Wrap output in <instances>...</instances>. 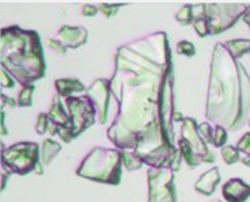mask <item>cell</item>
<instances>
[{
	"label": "cell",
	"mask_w": 250,
	"mask_h": 202,
	"mask_svg": "<svg viewBox=\"0 0 250 202\" xmlns=\"http://www.w3.org/2000/svg\"><path fill=\"white\" fill-rule=\"evenodd\" d=\"M225 46L235 60L241 58L246 53H250V39H245V38L226 41Z\"/></svg>",
	"instance_id": "2e32d148"
},
{
	"label": "cell",
	"mask_w": 250,
	"mask_h": 202,
	"mask_svg": "<svg viewBox=\"0 0 250 202\" xmlns=\"http://www.w3.org/2000/svg\"><path fill=\"white\" fill-rule=\"evenodd\" d=\"M173 177L169 167L148 170V202H177Z\"/></svg>",
	"instance_id": "9c48e42d"
},
{
	"label": "cell",
	"mask_w": 250,
	"mask_h": 202,
	"mask_svg": "<svg viewBox=\"0 0 250 202\" xmlns=\"http://www.w3.org/2000/svg\"><path fill=\"white\" fill-rule=\"evenodd\" d=\"M235 147H237V149L241 153H245V155L250 156V132L245 133L244 136L238 140L237 146Z\"/></svg>",
	"instance_id": "4316f807"
},
{
	"label": "cell",
	"mask_w": 250,
	"mask_h": 202,
	"mask_svg": "<svg viewBox=\"0 0 250 202\" xmlns=\"http://www.w3.org/2000/svg\"><path fill=\"white\" fill-rule=\"evenodd\" d=\"M48 117L52 122H55L57 127L71 128V118L69 115L65 113V110L62 109V102H60V96L55 95L52 99V105H50L49 111H48ZM72 129V128H71Z\"/></svg>",
	"instance_id": "5bb4252c"
},
{
	"label": "cell",
	"mask_w": 250,
	"mask_h": 202,
	"mask_svg": "<svg viewBox=\"0 0 250 202\" xmlns=\"http://www.w3.org/2000/svg\"><path fill=\"white\" fill-rule=\"evenodd\" d=\"M34 172H36V174H38V175H42V174H44V168H42V165H41V162H40V163L37 165V167H36Z\"/></svg>",
	"instance_id": "8d00e7d4"
},
{
	"label": "cell",
	"mask_w": 250,
	"mask_h": 202,
	"mask_svg": "<svg viewBox=\"0 0 250 202\" xmlns=\"http://www.w3.org/2000/svg\"><path fill=\"white\" fill-rule=\"evenodd\" d=\"M178 149L189 168H194L200 163H213V153L199 133V125L193 118H184L181 137L178 140Z\"/></svg>",
	"instance_id": "5b68a950"
},
{
	"label": "cell",
	"mask_w": 250,
	"mask_h": 202,
	"mask_svg": "<svg viewBox=\"0 0 250 202\" xmlns=\"http://www.w3.org/2000/svg\"><path fill=\"white\" fill-rule=\"evenodd\" d=\"M121 165H124L123 152L119 149L95 147L83 159L81 167L76 170V174L84 179L117 186L121 181Z\"/></svg>",
	"instance_id": "277c9868"
},
{
	"label": "cell",
	"mask_w": 250,
	"mask_h": 202,
	"mask_svg": "<svg viewBox=\"0 0 250 202\" xmlns=\"http://www.w3.org/2000/svg\"><path fill=\"white\" fill-rule=\"evenodd\" d=\"M33 94H34V86H23L18 96V106L21 108H29L33 103Z\"/></svg>",
	"instance_id": "ffe728a7"
},
{
	"label": "cell",
	"mask_w": 250,
	"mask_h": 202,
	"mask_svg": "<svg viewBox=\"0 0 250 202\" xmlns=\"http://www.w3.org/2000/svg\"><path fill=\"white\" fill-rule=\"evenodd\" d=\"M1 67L23 86L44 77L45 65L37 32L11 26L1 30Z\"/></svg>",
	"instance_id": "3957f363"
},
{
	"label": "cell",
	"mask_w": 250,
	"mask_h": 202,
	"mask_svg": "<svg viewBox=\"0 0 250 202\" xmlns=\"http://www.w3.org/2000/svg\"><path fill=\"white\" fill-rule=\"evenodd\" d=\"M119 105L107 139L133 151L151 168L170 167L178 148L171 143L174 117L173 64L166 33L120 46L109 80Z\"/></svg>",
	"instance_id": "6da1fadb"
},
{
	"label": "cell",
	"mask_w": 250,
	"mask_h": 202,
	"mask_svg": "<svg viewBox=\"0 0 250 202\" xmlns=\"http://www.w3.org/2000/svg\"><path fill=\"white\" fill-rule=\"evenodd\" d=\"M55 89L57 91L59 96H64L68 98L71 94L74 92H79V91H84L86 87L84 84L78 80V79H59L55 82Z\"/></svg>",
	"instance_id": "9a60e30c"
},
{
	"label": "cell",
	"mask_w": 250,
	"mask_h": 202,
	"mask_svg": "<svg viewBox=\"0 0 250 202\" xmlns=\"http://www.w3.org/2000/svg\"><path fill=\"white\" fill-rule=\"evenodd\" d=\"M81 13L83 17H94L98 13V7L91 6V4H84V6L81 8Z\"/></svg>",
	"instance_id": "1f68e13d"
},
{
	"label": "cell",
	"mask_w": 250,
	"mask_h": 202,
	"mask_svg": "<svg viewBox=\"0 0 250 202\" xmlns=\"http://www.w3.org/2000/svg\"><path fill=\"white\" fill-rule=\"evenodd\" d=\"M227 141V130L223 127L213 128V139L212 144L216 148H223Z\"/></svg>",
	"instance_id": "7402d4cb"
},
{
	"label": "cell",
	"mask_w": 250,
	"mask_h": 202,
	"mask_svg": "<svg viewBox=\"0 0 250 202\" xmlns=\"http://www.w3.org/2000/svg\"><path fill=\"white\" fill-rule=\"evenodd\" d=\"M206 117L231 132L241 130L250 120V76L220 42L212 51Z\"/></svg>",
	"instance_id": "7a4b0ae2"
},
{
	"label": "cell",
	"mask_w": 250,
	"mask_h": 202,
	"mask_svg": "<svg viewBox=\"0 0 250 202\" xmlns=\"http://www.w3.org/2000/svg\"><path fill=\"white\" fill-rule=\"evenodd\" d=\"M250 4L245 3H211L204 7V18L209 26V34L215 36L223 33L237 23L241 17L244 18Z\"/></svg>",
	"instance_id": "52a82bcc"
},
{
	"label": "cell",
	"mask_w": 250,
	"mask_h": 202,
	"mask_svg": "<svg viewBox=\"0 0 250 202\" xmlns=\"http://www.w3.org/2000/svg\"><path fill=\"white\" fill-rule=\"evenodd\" d=\"M57 134L60 136V139H62L64 143H69V141H72V140L75 139L71 128L59 127V132H57Z\"/></svg>",
	"instance_id": "f546056e"
},
{
	"label": "cell",
	"mask_w": 250,
	"mask_h": 202,
	"mask_svg": "<svg viewBox=\"0 0 250 202\" xmlns=\"http://www.w3.org/2000/svg\"><path fill=\"white\" fill-rule=\"evenodd\" d=\"M88 32L84 27H74V26H62L57 32L56 39L62 42L65 48L76 49L87 42Z\"/></svg>",
	"instance_id": "8fae6325"
},
{
	"label": "cell",
	"mask_w": 250,
	"mask_h": 202,
	"mask_svg": "<svg viewBox=\"0 0 250 202\" xmlns=\"http://www.w3.org/2000/svg\"><path fill=\"white\" fill-rule=\"evenodd\" d=\"M123 6H125V4H101V6H98V11H101L106 18H110Z\"/></svg>",
	"instance_id": "83f0119b"
},
{
	"label": "cell",
	"mask_w": 250,
	"mask_h": 202,
	"mask_svg": "<svg viewBox=\"0 0 250 202\" xmlns=\"http://www.w3.org/2000/svg\"><path fill=\"white\" fill-rule=\"evenodd\" d=\"M67 108L69 111L74 137H78L81 133L84 132L95 122L97 109L87 95L86 96H68Z\"/></svg>",
	"instance_id": "ba28073f"
},
{
	"label": "cell",
	"mask_w": 250,
	"mask_h": 202,
	"mask_svg": "<svg viewBox=\"0 0 250 202\" xmlns=\"http://www.w3.org/2000/svg\"><path fill=\"white\" fill-rule=\"evenodd\" d=\"M192 4H185L182 6L178 13L175 14V19L181 23V25H189L193 23V11H192Z\"/></svg>",
	"instance_id": "44dd1931"
},
{
	"label": "cell",
	"mask_w": 250,
	"mask_h": 202,
	"mask_svg": "<svg viewBox=\"0 0 250 202\" xmlns=\"http://www.w3.org/2000/svg\"><path fill=\"white\" fill-rule=\"evenodd\" d=\"M123 152V165L128 171L139 170L144 165L143 160L139 158L133 151H121Z\"/></svg>",
	"instance_id": "ac0fdd59"
},
{
	"label": "cell",
	"mask_w": 250,
	"mask_h": 202,
	"mask_svg": "<svg viewBox=\"0 0 250 202\" xmlns=\"http://www.w3.org/2000/svg\"><path fill=\"white\" fill-rule=\"evenodd\" d=\"M177 53L187 57H193L196 55V49L194 45L189 41H180L177 44Z\"/></svg>",
	"instance_id": "cb8c5ba5"
},
{
	"label": "cell",
	"mask_w": 250,
	"mask_h": 202,
	"mask_svg": "<svg viewBox=\"0 0 250 202\" xmlns=\"http://www.w3.org/2000/svg\"><path fill=\"white\" fill-rule=\"evenodd\" d=\"M40 147L37 143H18L15 146L6 148L1 147V165L3 170L25 175L30 171L36 170L40 163Z\"/></svg>",
	"instance_id": "8992f818"
},
{
	"label": "cell",
	"mask_w": 250,
	"mask_h": 202,
	"mask_svg": "<svg viewBox=\"0 0 250 202\" xmlns=\"http://www.w3.org/2000/svg\"><path fill=\"white\" fill-rule=\"evenodd\" d=\"M244 22H245V23H246V25L249 26V29H250V7H249V8H248V11L245 13Z\"/></svg>",
	"instance_id": "836d02e7"
},
{
	"label": "cell",
	"mask_w": 250,
	"mask_h": 202,
	"mask_svg": "<svg viewBox=\"0 0 250 202\" xmlns=\"http://www.w3.org/2000/svg\"><path fill=\"white\" fill-rule=\"evenodd\" d=\"M220 182V174H219L218 167H212L211 170H208L207 172H204L199 181L194 184V189L196 191H199L203 196H211L216 186Z\"/></svg>",
	"instance_id": "4fadbf2b"
},
{
	"label": "cell",
	"mask_w": 250,
	"mask_h": 202,
	"mask_svg": "<svg viewBox=\"0 0 250 202\" xmlns=\"http://www.w3.org/2000/svg\"><path fill=\"white\" fill-rule=\"evenodd\" d=\"M8 105H10V106H17V105H18V102H15L13 99V98H8Z\"/></svg>",
	"instance_id": "f35d334b"
},
{
	"label": "cell",
	"mask_w": 250,
	"mask_h": 202,
	"mask_svg": "<svg viewBox=\"0 0 250 202\" xmlns=\"http://www.w3.org/2000/svg\"><path fill=\"white\" fill-rule=\"evenodd\" d=\"M62 151V146L53 141L52 139H46L42 143V149H41V158H40V162L41 165L46 167V165H50V162L53 159L56 158V155L59 152Z\"/></svg>",
	"instance_id": "e0dca14e"
},
{
	"label": "cell",
	"mask_w": 250,
	"mask_h": 202,
	"mask_svg": "<svg viewBox=\"0 0 250 202\" xmlns=\"http://www.w3.org/2000/svg\"><path fill=\"white\" fill-rule=\"evenodd\" d=\"M211 202H222V201H220V200H212Z\"/></svg>",
	"instance_id": "ab89813d"
},
{
	"label": "cell",
	"mask_w": 250,
	"mask_h": 202,
	"mask_svg": "<svg viewBox=\"0 0 250 202\" xmlns=\"http://www.w3.org/2000/svg\"><path fill=\"white\" fill-rule=\"evenodd\" d=\"M1 134H3V136H6L7 134L6 125H4V113H1Z\"/></svg>",
	"instance_id": "d590c367"
},
{
	"label": "cell",
	"mask_w": 250,
	"mask_h": 202,
	"mask_svg": "<svg viewBox=\"0 0 250 202\" xmlns=\"http://www.w3.org/2000/svg\"><path fill=\"white\" fill-rule=\"evenodd\" d=\"M220 155H222V159L225 160L226 165H230L239 162V151L237 149V147L225 146L220 149Z\"/></svg>",
	"instance_id": "d6986e66"
},
{
	"label": "cell",
	"mask_w": 250,
	"mask_h": 202,
	"mask_svg": "<svg viewBox=\"0 0 250 202\" xmlns=\"http://www.w3.org/2000/svg\"><path fill=\"white\" fill-rule=\"evenodd\" d=\"M1 89H11L14 87V77L6 70H1Z\"/></svg>",
	"instance_id": "4dcf8cb0"
},
{
	"label": "cell",
	"mask_w": 250,
	"mask_h": 202,
	"mask_svg": "<svg viewBox=\"0 0 250 202\" xmlns=\"http://www.w3.org/2000/svg\"><path fill=\"white\" fill-rule=\"evenodd\" d=\"M8 175H10V172H7V171H4V174H3V181H1V190H4V187H6V182L7 179H8Z\"/></svg>",
	"instance_id": "e575fe53"
},
{
	"label": "cell",
	"mask_w": 250,
	"mask_h": 202,
	"mask_svg": "<svg viewBox=\"0 0 250 202\" xmlns=\"http://www.w3.org/2000/svg\"><path fill=\"white\" fill-rule=\"evenodd\" d=\"M222 194L227 202H245L250 197V186L239 178H231L223 184Z\"/></svg>",
	"instance_id": "7c38bea8"
},
{
	"label": "cell",
	"mask_w": 250,
	"mask_h": 202,
	"mask_svg": "<svg viewBox=\"0 0 250 202\" xmlns=\"http://www.w3.org/2000/svg\"><path fill=\"white\" fill-rule=\"evenodd\" d=\"M49 128V117L46 113H40L38 114L37 124H36V132L37 134H45V132L48 130Z\"/></svg>",
	"instance_id": "d4e9b609"
},
{
	"label": "cell",
	"mask_w": 250,
	"mask_h": 202,
	"mask_svg": "<svg viewBox=\"0 0 250 202\" xmlns=\"http://www.w3.org/2000/svg\"><path fill=\"white\" fill-rule=\"evenodd\" d=\"M239 162L244 163L246 167H250V156L245 155V153H241V152H239Z\"/></svg>",
	"instance_id": "d6a6232c"
},
{
	"label": "cell",
	"mask_w": 250,
	"mask_h": 202,
	"mask_svg": "<svg viewBox=\"0 0 250 202\" xmlns=\"http://www.w3.org/2000/svg\"><path fill=\"white\" fill-rule=\"evenodd\" d=\"M46 44H48V46L52 51L57 52L60 55H65V52H67V48L62 42H59L56 38H46Z\"/></svg>",
	"instance_id": "f1b7e54d"
},
{
	"label": "cell",
	"mask_w": 250,
	"mask_h": 202,
	"mask_svg": "<svg viewBox=\"0 0 250 202\" xmlns=\"http://www.w3.org/2000/svg\"><path fill=\"white\" fill-rule=\"evenodd\" d=\"M248 127L250 128V120H249V122H248Z\"/></svg>",
	"instance_id": "60d3db41"
},
{
	"label": "cell",
	"mask_w": 250,
	"mask_h": 202,
	"mask_svg": "<svg viewBox=\"0 0 250 202\" xmlns=\"http://www.w3.org/2000/svg\"><path fill=\"white\" fill-rule=\"evenodd\" d=\"M199 133H200V136L203 137V140L206 141L207 144L208 143H212L213 139V128L211 127V124H208V122H203L199 125Z\"/></svg>",
	"instance_id": "484cf974"
},
{
	"label": "cell",
	"mask_w": 250,
	"mask_h": 202,
	"mask_svg": "<svg viewBox=\"0 0 250 202\" xmlns=\"http://www.w3.org/2000/svg\"><path fill=\"white\" fill-rule=\"evenodd\" d=\"M193 29L194 32L199 34V37L204 38L209 34V26H208V22L207 19L203 17V18L194 19L193 20Z\"/></svg>",
	"instance_id": "603a6c76"
},
{
	"label": "cell",
	"mask_w": 250,
	"mask_h": 202,
	"mask_svg": "<svg viewBox=\"0 0 250 202\" xmlns=\"http://www.w3.org/2000/svg\"><path fill=\"white\" fill-rule=\"evenodd\" d=\"M110 82L106 79H97L87 90V96L91 99L97 109V115L100 117V124H105L109 113L110 101Z\"/></svg>",
	"instance_id": "30bf717a"
},
{
	"label": "cell",
	"mask_w": 250,
	"mask_h": 202,
	"mask_svg": "<svg viewBox=\"0 0 250 202\" xmlns=\"http://www.w3.org/2000/svg\"><path fill=\"white\" fill-rule=\"evenodd\" d=\"M6 105H8V96H6V95H1V109L4 108Z\"/></svg>",
	"instance_id": "74e56055"
}]
</instances>
